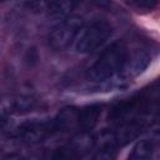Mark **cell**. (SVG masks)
Returning <instances> with one entry per match:
<instances>
[{
  "label": "cell",
  "instance_id": "2e32d148",
  "mask_svg": "<svg viewBox=\"0 0 160 160\" xmlns=\"http://www.w3.org/2000/svg\"><path fill=\"white\" fill-rule=\"evenodd\" d=\"M1 160H24V159H22L20 155H18V154L11 152V154H6V155H4Z\"/></svg>",
  "mask_w": 160,
  "mask_h": 160
},
{
  "label": "cell",
  "instance_id": "4fadbf2b",
  "mask_svg": "<svg viewBox=\"0 0 160 160\" xmlns=\"http://www.w3.org/2000/svg\"><path fill=\"white\" fill-rule=\"evenodd\" d=\"M35 106H36V100L32 96L19 95L11 100V104L9 108H11V111L15 114H24V112L32 111Z\"/></svg>",
  "mask_w": 160,
  "mask_h": 160
},
{
  "label": "cell",
  "instance_id": "6da1fadb",
  "mask_svg": "<svg viewBox=\"0 0 160 160\" xmlns=\"http://www.w3.org/2000/svg\"><path fill=\"white\" fill-rule=\"evenodd\" d=\"M128 54L129 48L124 41H116L111 44L100 54L98 60L88 69V79L94 82H104L112 79L116 75L120 76Z\"/></svg>",
  "mask_w": 160,
  "mask_h": 160
},
{
  "label": "cell",
  "instance_id": "277c9868",
  "mask_svg": "<svg viewBox=\"0 0 160 160\" xmlns=\"http://www.w3.org/2000/svg\"><path fill=\"white\" fill-rule=\"evenodd\" d=\"M151 56L148 51L142 49H129V54L124 65V69L120 74V78L122 79H132L138 75H140L150 64Z\"/></svg>",
  "mask_w": 160,
  "mask_h": 160
},
{
  "label": "cell",
  "instance_id": "9a60e30c",
  "mask_svg": "<svg viewBox=\"0 0 160 160\" xmlns=\"http://www.w3.org/2000/svg\"><path fill=\"white\" fill-rule=\"evenodd\" d=\"M48 160H79V158H76L75 155H72L65 148V149H59V150L51 152V155L49 156Z\"/></svg>",
  "mask_w": 160,
  "mask_h": 160
},
{
  "label": "cell",
  "instance_id": "8992f818",
  "mask_svg": "<svg viewBox=\"0 0 160 160\" xmlns=\"http://www.w3.org/2000/svg\"><path fill=\"white\" fill-rule=\"evenodd\" d=\"M146 126L136 120H128L116 125V130L114 131V138L118 146H124L132 140H135Z\"/></svg>",
  "mask_w": 160,
  "mask_h": 160
},
{
  "label": "cell",
  "instance_id": "5b68a950",
  "mask_svg": "<svg viewBox=\"0 0 160 160\" xmlns=\"http://www.w3.org/2000/svg\"><path fill=\"white\" fill-rule=\"evenodd\" d=\"M51 131H54L51 121H29L19 129V138L25 144H38L44 140Z\"/></svg>",
  "mask_w": 160,
  "mask_h": 160
},
{
  "label": "cell",
  "instance_id": "7c38bea8",
  "mask_svg": "<svg viewBox=\"0 0 160 160\" xmlns=\"http://www.w3.org/2000/svg\"><path fill=\"white\" fill-rule=\"evenodd\" d=\"M154 148H155L154 140L141 139L134 145L132 150L128 156V160H151L154 154Z\"/></svg>",
  "mask_w": 160,
  "mask_h": 160
},
{
  "label": "cell",
  "instance_id": "3957f363",
  "mask_svg": "<svg viewBox=\"0 0 160 160\" xmlns=\"http://www.w3.org/2000/svg\"><path fill=\"white\" fill-rule=\"evenodd\" d=\"M82 19L78 15H70L60 21L49 35V46L55 51L66 50L82 30Z\"/></svg>",
  "mask_w": 160,
  "mask_h": 160
},
{
  "label": "cell",
  "instance_id": "7a4b0ae2",
  "mask_svg": "<svg viewBox=\"0 0 160 160\" xmlns=\"http://www.w3.org/2000/svg\"><path fill=\"white\" fill-rule=\"evenodd\" d=\"M112 28L106 20H95L82 28L76 41V50L81 54H90L101 48L110 38Z\"/></svg>",
  "mask_w": 160,
  "mask_h": 160
},
{
  "label": "cell",
  "instance_id": "5bb4252c",
  "mask_svg": "<svg viewBox=\"0 0 160 160\" xmlns=\"http://www.w3.org/2000/svg\"><path fill=\"white\" fill-rule=\"evenodd\" d=\"M126 4L132 8L134 10L139 11V12H148V11H151L156 2L155 1H148V0H131V1H126Z\"/></svg>",
  "mask_w": 160,
  "mask_h": 160
},
{
  "label": "cell",
  "instance_id": "8fae6325",
  "mask_svg": "<svg viewBox=\"0 0 160 160\" xmlns=\"http://www.w3.org/2000/svg\"><path fill=\"white\" fill-rule=\"evenodd\" d=\"M44 6H45V11L50 19L62 21L70 16V12L74 9L75 2L69 1V0H58V1L44 2Z\"/></svg>",
  "mask_w": 160,
  "mask_h": 160
},
{
  "label": "cell",
  "instance_id": "52a82bcc",
  "mask_svg": "<svg viewBox=\"0 0 160 160\" xmlns=\"http://www.w3.org/2000/svg\"><path fill=\"white\" fill-rule=\"evenodd\" d=\"M95 145H96V140L94 135L90 131L80 130L69 140L66 149L76 158H81L89 154L95 148Z\"/></svg>",
  "mask_w": 160,
  "mask_h": 160
},
{
  "label": "cell",
  "instance_id": "9c48e42d",
  "mask_svg": "<svg viewBox=\"0 0 160 160\" xmlns=\"http://www.w3.org/2000/svg\"><path fill=\"white\" fill-rule=\"evenodd\" d=\"M100 116H101V105L99 104L86 105L79 110L78 126L84 131H90L96 126Z\"/></svg>",
  "mask_w": 160,
  "mask_h": 160
},
{
  "label": "cell",
  "instance_id": "ba28073f",
  "mask_svg": "<svg viewBox=\"0 0 160 160\" xmlns=\"http://www.w3.org/2000/svg\"><path fill=\"white\" fill-rule=\"evenodd\" d=\"M79 110L72 106H65L58 111L55 118L51 120L54 131H65L78 125Z\"/></svg>",
  "mask_w": 160,
  "mask_h": 160
},
{
  "label": "cell",
  "instance_id": "30bf717a",
  "mask_svg": "<svg viewBox=\"0 0 160 160\" xmlns=\"http://www.w3.org/2000/svg\"><path fill=\"white\" fill-rule=\"evenodd\" d=\"M116 146L114 132H104L100 136V144L92 156V160H115Z\"/></svg>",
  "mask_w": 160,
  "mask_h": 160
}]
</instances>
